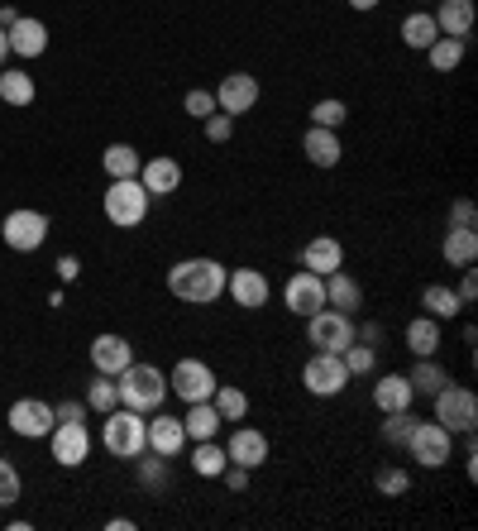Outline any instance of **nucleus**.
Wrapping results in <instances>:
<instances>
[{
  "label": "nucleus",
  "mask_w": 478,
  "mask_h": 531,
  "mask_svg": "<svg viewBox=\"0 0 478 531\" xmlns=\"http://www.w3.org/2000/svg\"><path fill=\"white\" fill-rule=\"evenodd\" d=\"M402 450H412V460L421 469H440V465H450L455 436H450L440 421H416L412 436H407V445H402Z\"/></svg>",
  "instance_id": "0eeeda50"
},
{
  "label": "nucleus",
  "mask_w": 478,
  "mask_h": 531,
  "mask_svg": "<svg viewBox=\"0 0 478 531\" xmlns=\"http://www.w3.org/2000/svg\"><path fill=\"white\" fill-rule=\"evenodd\" d=\"M450 230H478V206L469 197L450 201Z\"/></svg>",
  "instance_id": "37998d69"
},
{
  "label": "nucleus",
  "mask_w": 478,
  "mask_h": 531,
  "mask_svg": "<svg viewBox=\"0 0 478 531\" xmlns=\"http://www.w3.org/2000/svg\"><path fill=\"white\" fill-rule=\"evenodd\" d=\"M0 240L10 244L15 254H34V249L48 240V216H44V211L20 206V211H10V216L0 221Z\"/></svg>",
  "instance_id": "1a4fd4ad"
},
{
  "label": "nucleus",
  "mask_w": 478,
  "mask_h": 531,
  "mask_svg": "<svg viewBox=\"0 0 478 531\" xmlns=\"http://www.w3.org/2000/svg\"><path fill=\"white\" fill-rule=\"evenodd\" d=\"M53 426H58V417H53V407L39 398H20L10 407V431H15V436H48Z\"/></svg>",
  "instance_id": "4468645a"
},
{
  "label": "nucleus",
  "mask_w": 478,
  "mask_h": 531,
  "mask_svg": "<svg viewBox=\"0 0 478 531\" xmlns=\"http://www.w3.org/2000/svg\"><path fill=\"white\" fill-rule=\"evenodd\" d=\"M302 154L316 163V168H335L340 158H345V149H340V130H326V125H311V130L302 134Z\"/></svg>",
  "instance_id": "412c9836"
},
{
  "label": "nucleus",
  "mask_w": 478,
  "mask_h": 531,
  "mask_svg": "<svg viewBox=\"0 0 478 531\" xmlns=\"http://www.w3.org/2000/svg\"><path fill=\"white\" fill-rule=\"evenodd\" d=\"M306 340L316 345V350H330L340 354L354 340V321H349V311H335V307H321L316 316H306Z\"/></svg>",
  "instance_id": "9d476101"
},
{
  "label": "nucleus",
  "mask_w": 478,
  "mask_h": 531,
  "mask_svg": "<svg viewBox=\"0 0 478 531\" xmlns=\"http://www.w3.org/2000/svg\"><path fill=\"white\" fill-rule=\"evenodd\" d=\"M354 340H359V345H373V350H378V345H383V326H364V331H354Z\"/></svg>",
  "instance_id": "8fccbe9b"
},
{
  "label": "nucleus",
  "mask_w": 478,
  "mask_h": 531,
  "mask_svg": "<svg viewBox=\"0 0 478 531\" xmlns=\"http://www.w3.org/2000/svg\"><path fill=\"white\" fill-rule=\"evenodd\" d=\"M407 350H412L416 359H426V354L440 350V321H435V316H412V321H407Z\"/></svg>",
  "instance_id": "c85d7f7f"
},
{
  "label": "nucleus",
  "mask_w": 478,
  "mask_h": 531,
  "mask_svg": "<svg viewBox=\"0 0 478 531\" xmlns=\"http://www.w3.org/2000/svg\"><path fill=\"white\" fill-rule=\"evenodd\" d=\"M412 407H402V412H383V441L388 445H407V436H412Z\"/></svg>",
  "instance_id": "ea45409f"
},
{
  "label": "nucleus",
  "mask_w": 478,
  "mask_h": 531,
  "mask_svg": "<svg viewBox=\"0 0 478 531\" xmlns=\"http://www.w3.org/2000/svg\"><path fill=\"white\" fill-rule=\"evenodd\" d=\"M373 488H378L383 498H402V493L412 488V474H407V469H397V465H383L378 474H373Z\"/></svg>",
  "instance_id": "4c0bfd02"
},
{
  "label": "nucleus",
  "mask_w": 478,
  "mask_h": 531,
  "mask_svg": "<svg viewBox=\"0 0 478 531\" xmlns=\"http://www.w3.org/2000/svg\"><path fill=\"white\" fill-rule=\"evenodd\" d=\"M459 302H464V307H469V302H474L478 297V278H474V268H464V278H459Z\"/></svg>",
  "instance_id": "09e8293b"
},
{
  "label": "nucleus",
  "mask_w": 478,
  "mask_h": 531,
  "mask_svg": "<svg viewBox=\"0 0 478 531\" xmlns=\"http://www.w3.org/2000/svg\"><path fill=\"white\" fill-rule=\"evenodd\" d=\"M115 378H120L115 383L120 407H130V412H158L163 398H168V374L153 369V364H125Z\"/></svg>",
  "instance_id": "f03ea898"
},
{
  "label": "nucleus",
  "mask_w": 478,
  "mask_h": 531,
  "mask_svg": "<svg viewBox=\"0 0 478 531\" xmlns=\"http://www.w3.org/2000/svg\"><path fill=\"white\" fill-rule=\"evenodd\" d=\"M220 479H225V488L244 493V488H249V469H244V465H225V469H220Z\"/></svg>",
  "instance_id": "49530a36"
},
{
  "label": "nucleus",
  "mask_w": 478,
  "mask_h": 531,
  "mask_svg": "<svg viewBox=\"0 0 478 531\" xmlns=\"http://www.w3.org/2000/svg\"><path fill=\"white\" fill-rule=\"evenodd\" d=\"M15 498H20V469L10 460H0V508H10Z\"/></svg>",
  "instance_id": "c03bdc74"
},
{
  "label": "nucleus",
  "mask_w": 478,
  "mask_h": 531,
  "mask_svg": "<svg viewBox=\"0 0 478 531\" xmlns=\"http://www.w3.org/2000/svg\"><path fill=\"white\" fill-rule=\"evenodd\" d=\"M201 125H206V139H211V144H225V139H230V134H235V115L216 111V115H206V120H201Z\"/></svg>",
  "instance_id": "a18cd8bd"
},
{
  "label": "nucleus",
  "mask_w": 478,
  "mask_h": 531,
  "mask_svg": "<svg viewBox=\"0 0 478 531\" xmlns=\"http://www.w3.org/2000/svg\"><path fill=\"white\" fill-rule=\"evenodd\" d=\"M139 182H144V192H149V197H173L177 187H182V163L168 158V154H158V158H149V163L139 168Z\"/></svg>",
  "instance_id": "f3484780"
},
{
  "label": "nucleus",
  "mask_w": 478,
  "mask_h": 531,
  "mask_svg": "<svg viewBox=\"0 0 478 531\" xmlns=\"http://www.w3.org/2000/svg\"><path fill=\"white\" fill-rule=\"evenodd\" d=\"M101 441H106V450L115 460H139V455L149 450V421H144V412H130V407L106 412Z\"/></svg>",
  "instance_id": "7ed1b4c3"
},
{
  "label": "nucleus",
  "mask_w": 478,
  "mask_h": 531,
  "mask_svg": "<svg viewBox=\"0 0 478 531\" xmlns=\"http://www.w3.org/2000/svg\"><path fill=\"white\" fill-rule=\"evenodd\" d=\"M302 383H306V393H311V398H340V393L349 388L345 359H340V354H330V350H316L302 364Z\"/></svg>",
  "instance_id": "423d86ee"
},
{
  "label": "nucleus",
  "mask_w": 478,
  "mask_h": 531,
  "mask_svg": "<svg viewBox=\"0 0 478 531\" xmlns=\"http://www.w3.org/2000/svg\"><path fill=\"white\" fill-rule=\"evenodd\" d=\"M345 264V244L335 240V235H311V240L302 244V268H311V273H335V268Z\"/></svg>",
  "instance_id": "aec40b11"
},
{
  "label": "nucleus",
  "mask_w": 478,
  "mask_h": 531,
  "mask_svg": "<svg viewBox=\"0 0 478 531\" xmlns=\"http://www.w3.org/2000/svg\"><path fill=\"white\" fill-rule=\"evenodd\" d=\"M445 264L469 268L478 259V230H445V244H440Z\"/></svg>",
  "instance_id": "c756f323"
},
{
  "label": "nucleus",
  "mask_w": 478,
  "mask_h": 531,
  "mask_svg": "<svg viewBox=\"0 0 478 531\" xmlns=\"http://www.w3.org/2000/svg\"><path fill=\"white\" fill-rule=\"evenodd\" d=\"M149 192H144V182L139 177H115L106 187V221L115 230H134V225H144L149 216Z\"/></svg>",
  "instance_id": "20e7f679"
},
{
  "label": "nucleus",
  "mask_w": 478,
  "mask_h": 531,
  "mask_svg": "<svg viewBox=\"0 0 478 531\" xmlns=\"http://www.w3.org/2000/svg\"><path fill=\"white\" fill-rule=\"evenodd\" d=\"M326 307H335V311H359L364 307V288L349 278L345 268L326 273Z\"/></svg>",
  "instance_id": "a878e982"
},
{
  "label": "nucleus",
  "mask_w": 478,
  "mask_h": 531,
  "mask_svg": "<svg viewBox=\"0 0 478 531\" xmlns=\"http://www.w3.org/2000/svg\"><path fill=\"white\" fill-rule=\"evenodd\" d=\"M77 273H82V264H77L72 254H63V259H58V278H63V283H72Z\"/></svg>",
  "instance_id": "3c124183"
},
{
  "label": "nucleus",
  "mask_w": 478,
  "mask_h": 531,
  "mask_svg": "<svg viewBox=\"0 0 478 531\" xmlns=\"http://www.w3.org/2000/svg\"><path fill=\"white\" fill-rule=\"evenodd\" d=\"M435 421L450 431V436H469L478 426V398L474 388H464V383H445L440 393H435Z\"/></svg>",
  "instance_id": "39448f33"
},
{
  "label": "nucleus",
  "mask_w": 478,
  "mask_h": 531,
  "mask_svg": "<svg viewBox=\"0 0 478 531\" xmlns=\"http://www.w3.org/2000/svg\"><path fill=\"white\" fill-rule=\"evenodd\" d=\"M182 431H187V441H216L220 436V412L216 402H187V417H182Z\"/></svg>",
  "instance_id": "b1692460"
},
{
  "label": "nucleus",
  "mask_w": 478,
  "mask_h": 531,
  "mask_svg": "<svg viewBox=\"0 0 478 531\" xmlns=\"http://www.w3.org/2000/svg\"><path fill=\"white\" fill-rule=\"evenodd\" d=\"M182 445H187L182 417H153L149 421V450H158V455L177 460V455H182Z\"/></svg>",
  "instance_id": "393cba45"
},
{
  "label": "nucleus",
  "mask_w": 478,
  "mask_h": 531,
  "mask_svg": "<svg viewBox=\"0 0 478 531\" xmlns=\"http://www.w3.org/2000/svg\"><path fill=\"white\" fill-rule=\"evenodd\" d=\"M10 58V39H5V29H0V63Z\"/></svg>",
  "instance_id": "6e6d98bb"
},
{
  "label": "nucleus",
  "mask_w": 478,
  "mask_h": 531,
  "mask_svg": "<svg viewBox=\"0 0 478 531\" xmlns=\"http://www.w3.org/2000/svg\"><path fill=\"white\" fill-rule=\"evenodd\" d=\"M53 417H58V421H82V417H87V402H58V407H53Z\"/></svg>",
  "instance_id": "de8ad7c7"
},
{
  "label": "nucleus",
  "mask_w": 478,
  "mask_h": 531,
  "mask_svg": "<svg viewBox=\"0 0 478 531\" xmlns=\"http://www.w3.org/2000/svg\"><path fill=\"white\" fill-rule=\"evenodd\" d=\"M216 369L206 359H177L173 374H168V393H177L182 402H206L216 393Z\"/></svg>",
  "instance_id": "6e6552de"
},
{
  "label": "nucleus",
  "mask_w": 478,
  "mask_h": 531,
  "mask_svg": "<svg viewBox=\"0 0 478 531\" xmlns=\"http://www.w3.org/2000/svg\"><path fill=\"white\" fill-rule=\"evenodd\" d=\"M421 307H426V316H435V321H455L459 311H464V302H459L455 288H445V283H431V288L421 292Z\"/></svg>",
  "instance_id": "7c9ffc66"
},
{
  "label": "nucleus",
  "mask_w": 478,
  "mask_h": 531,
  "mask_svg": "<svg viewBox=\"0 0 478 531\" xmlns=\"http://www.w3.org/2000/svg\"><path fill=\"white\" fill-rule=\"evenodd\" d=\"M435 29L450 34V39H469L474 29V0H435Z\"/></svg>",
  "instance_id": "4be33fe9"
},
{
  "label": "nucleus",
  "mask_w": 478,
  "mask_h": 531,
  "mask_svg": "<svg viewBox=\"0 0 478 531\" xmlns=\"http://www.w3.org/2000/svg\"><path fill=\"white\" fill-rule=\"evenodd\" d=\"M440 39V29H435V20L426 15V10H412L407 20H402V44L416 48V53H426V48Z\"/></svg>",
  "instance_id": "2f4dec72"
},
{
  "label": "nucleus",
  "mask_w": 478,
  "mask_h": 531,
  "mask_svg": "<svg viewBox=\"0 0 478 531\" xmlns=\"http://www.w3.org/2000/svg\"><path fill=\"white\" fill-rule=\"evenodd\" d=\"M354 10H373V5H383V0H349Z\"/></svg>",
  "instance_id": "5fc2aeb1"
},
{
  "label": "nucleus",
  "mask_w": 478,
  "mask_h": 531,
  "mask_svg": "<svg viewBox=\"0 0 478 531\" xmlns=\"http://www.w3.org/2000/svg\"><path fill=\"white\" fill-rule=\"evenodd\" d=\"M182 111L196 115V120H206V115H216V91L206 87H192L187 96H182Z\"/></svg>",
  "instance_id": "a19ab883"
},
{
  "label": "nucleus",
  "mask_w": 478,
  "mask_h": 531,
  "mask_svg": "<svg viewBox=\"0 0 478 531\" xmlns=\"http://www.w3.org/2000/svg\"><path fill=\"white\" fill-rule=\"evenodd\" d=\"M407 383H412V393L416 398H435L445 383H450V374L435 364V354H426V359H416L412 364V374H407Z\"/></svg>",
  "instance_id": "bb28decb"
},
{
  "label": "nucleus",
  "mask_w": 478,
  "mask_h": 531,
  "mask_svg": "<svg viewBox=\"0 0 478 531\" xmlns=\"http://www.w3.org/2000/svg\"><path fill=\"white\" fill-rule=\"evenodd\" d=\"M345 101H316L311 106V125H326V130H340L345 125Z\"/></svg>",
  "instance_id": "79ce46f5"
},
{
  "label": "nucleus",
  "mask_w": 478,
  "mask_h": 531,
  "mask_svg": "<svg viewBox=\"0 0 478 531\" xmlns=\"http://www.w3.org/2000/svg\"><path fill=\"white\" fill-rule=\"evenodd\" d=\"M48 441H53V460H58L63 469L87 465V450H91L87 421H58V426L48 431Z\"/></svg>",
  "instance_id": "9b49d317"
},
{
  "label": "nucleus",
  "mask_w": 478,
  "mask_h": 531,
  "mask_svg": "<svg viewBox=\"0 0 478 531\" xmlns=\"http://www.w3.org/2000/svg\"><path fill=\"white\" fill-rule=\"evenodd\" d=\"M211 402H216L220 421H244V412H249V393H244V388H235V383H216Z\"/></svg>",
  "instance_id": "f704fd0d"
},
{
  "label": "nucleus",
  "mask_w": 478,
  "mask_h": 531,
  "mask_svg": "<svg viewBox=\"0 0 478 531\" xmlns=\"http://www.w3.org/2000/svg\"><path fill=\"white\" fill-rule=\"evenodd\" d=\"M230 465V455L220 450L216 441H196V450H192V469L201 474V479H220V469Z\"/></svg>",
  "instance_id": "c9c22d12"
},
{
  "label": "nucleus",
  "mask_w": 478,
  "mask_h": 531,
  "mask_svg": "<svg viewBox=\"0 0 478 531\" xmlns=\"http://www.w3.org/2000/svg\"><path fill=\"white\" fill-rule=\"evenodd\" d=\"M225 292L235 297V307L259 311L263 302H268V278H263L259 268H235V273L225 278Z\"/></svg>",
  "instance_id": "a211bd4d"
},
{
  "label": "nucleus",
  "mask_w": 478,
  "mask_h": 531,
  "mask_svg": "<svg viewBox=\"0 0 478 531\" xmlns=\"http://www.w3.org/2000/svg\"><path fill=\"white\" fill-rule=\"evenodd\" d=\"M5 39H10V53H20V58H44L48 53V24L20 15V20L5 29Z\"/></svg>",
  "instance_id": "6ab92c4d"
},
{
  "label": "nucleus",
  "mask_w": 478,
  "mask_h": 531,
  "mask_svg": "<svg viewBox=\"0 0 478 531\" xmlns=\"http://www.w3.org/2000/svg\"><path fill=\"white\" fill-rule=\"evenodd\" d=\"M412 383H407V374H383L378 383H373V407L378 412H402V407H412Z\"/></svg>",
  "instance_id": "5701e85b"
},
{
  "label": "nucleus",
  "mask_w": 478,
  "mask_h": 531,
  "mask_svg": "<svg viewBox=\"0 0 478 531\" xmlns=\"http://www.w3.org/2000/svg\"><path fill=\"white\" fill-rule=\"evenodd\" d=\"M259 106V77H249V72H230V77H220L216 87V111L225 115H244Z\"/></svg>",
  "instance_id": "ddd939ff"
},
{
  "label": "nucleus",
  "mask_w": 478,
  "mask_h": 531,
  "mask_svg": "<svg viewBox=\"0 0 478 531\" xmlns=\"http://www.w3.org/2000/svg\"><path fill=\"white\" fill-rule=\"evenodd\" d=\"M153 460H144V455H139V460H144V465H139V484L149 488V493H163V488H168V455H158V450H149Z\"/></svg>",
  "instance_id": "58836bf2"
},
{
  "label": "nucleus",
  "mask_w": 478,
  "mask_h": 531,
  "mask_svg": "<svg viewBox=\"0 0 478 531\" xmlns=\"http://www.w3.org/2000/svg\"><path fill=\"white\" fill-rule=\"evenodd\" d=\"M225 455H230V465L259 469L263 460H268V436L254 431V426H235V431H230V441H225Z\"/></svg>",
  "instance_id": "2eb2a0df"
},
{
  "label": "nucleus",
  "mask_w": 478,
  "mask_h": 531,
  "mask_svg": "<svg viewBox=\"0 0 478 531\" xmlns=\"http://www.w3.org/2000/svg\"><path fill=\"white\" fill-rule=\"evenodd\" d=\"M87 407L91 412H115L120 407V393H115V383H110V374H96L87 388Z\"/></svg>",
  "instance_id": "e433bc0d"
},
{
  "label": "nucleus",
  "mask_w": 478,
  "mask_h": 531,
  "mask_svg": "<svg viewBox=\"0 0 478 531\" xmlns=\"http://www.w3.org/2000/svg\"><path fill=\"white\" fill-rule=\"evenodd\" d=\"M34 96H39V87H34V77L29 72H0V101L5 106H34Z\"/></svg>",
  "instance_id": "473e14b6"
},
{
  "label": "nucleus",
  "mask_w": 478,
  "mask_h": 531,
  "mask_svg": "<svg viewBox=\"0 0 478 531\" xmlns=\"http://www.w3.org/2000/svg\"><path fill=\"white\" fill-rule=\"evenodd\" d=\"M125 364H134V350L125 335H96V340H91V369H96V374L115 378Z\"/></svg>",
  "instance_id": "dca6fc26"
},
{
  "label": "nucleus",
  "mask_w": 478,
  "mask_h": 531,
  "mask_svg": "<svg viewBox=\"0 0 478 531\" xmlns=\"http://www.w3.org/2000/svg\"><path fill=\"white\" fill-rule=\"evenodd\" d=\"M15 20H20V10H15V5H5V10H0V29H10Z\"/></svg>",
  "instance_id": "603ef678"
},
{
  "label": "nucleus",
  "mask_w": 478,
  "mask_h": 531,
  "mask_svg": "<svg viewBox=\"0 0 478 531\" xmlns=\"http://www.w3.org/2000/svg\"><path fill=\"white\" fill-rule=\"evenodd\" d=\"M283 297H287V311H292V316H316V311L326 307V278L311 273V268H302V273L287 278Z\"/></svg>",
  "instance_id": "f8f14e48"
},
{
  "label": "nucleus",
  "mask_w": 478,
  "mask_h": 531,
  "mask_svg": "<svg viewBox=\"0 0 478 531\" xmlns=\"http://www.w3.org/2000/svg\"><path fill=\"white\" fill-rule=\"evenodd\" d=\"M464 53H469V39H450V34H440L431 48H426V58H431L435 72H455L464 63Z\"/></svg>",
  "instance_id": "72a5a7b5"
},
{
  "label": "nucleus",
  "mask_w": 478,
  "mask_h": 531,
  "mask_svg": "<svg viewBox=\"0 0 478 531\" xmlns=\"http://www.w3.org/2000/svg\"><path fill=\"white\" fill-rule=\"evenodd\" d=\"M225 278H230V268L220 259H182L168 268V292L187 307H211L225 292Z\"/></svg>",
  "instance_id": "f257e3e1"
},
{
  "label": "nucleus",
  "mask_w": 478,
  "mask_h": 531,
  "mask_svg": "<svg viewBox=\"0 0 478 531\" xmlns=\"http://www.w3.org/2000/svg\"><path fill=\"white\" fill-rule=\"evenodd\" d=\"M101 168H106L110 182H115V177H139V168H144V154H139L134 144H106V154H101Z\"/></svg>",
  "instance_id": "cd10ccee"
},
{
  "label": "nucleus",
  "mask_w": 478,
  "mask_h": 531,
  "mask_svg": "<svg viewBox=\"0 0 478 531\" xmlns=\"http://www.w3.org/2000/svg\"><path fill=\"white\" fill-rule=\"evenodd\" d=\"M106 527H110V531H134V522H130V517H110Z\"/></svg>",
  "instance_id": "864d4df0"
}]
</instances>
